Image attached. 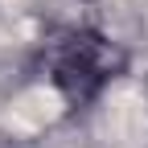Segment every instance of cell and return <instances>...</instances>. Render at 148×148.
Segmentation results:
<instances>
[{"label":"cell","instance_id":"obj_1","mask_svg":"<svg viewBox=\"0 0 148 148\" xmlns=\"http://www.w3.org/2000/svg\"><path fill=\"white\" fill-rule=\"evenodd\" d=\"M111 66H115V62H111V53H107V45L99 41V37L78 33V37H70L66 49L58 53L53 78L62 82V90L70 99H86L90 90H99L111 78Z\"/></svg>","mask_w":148,"mask_h":148}]
</instances>
